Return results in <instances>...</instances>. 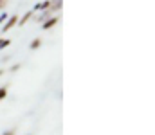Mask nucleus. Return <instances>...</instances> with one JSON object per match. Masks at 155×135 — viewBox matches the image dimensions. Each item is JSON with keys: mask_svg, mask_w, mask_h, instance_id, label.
<instances>
[{"mask_svg": "<svg viewBox=\"0 0 155 135\" xmlns=\"http://www.w3.org/2000/svg\"><path fill=\"white\" fill-rule=\"evenodd\" d=\"M5 20H7V14H5V13H4V14H2V16H0V24H2V22H5Z\"/></svg>", "mask_w": 155, "mask_h": 135, "instance_id": "obj_9", "label": "nucleus"}, {"mask_svg": "<svg viewBox=\"0 0 155 135\" xmlns=\"http://www.w3.org/2000/svg\"><path fill=\"white\" fill-rule=\"evenodd\" d=\"M4 135H15V133H13V132H5Z\"/></svg>", "mask_w": 155, "mask_h": 135, "instance_id": "obj_10", "label": "nucleus"}, {"mask_svg": "<svg viewBox=\"0 0 155 135\" xmlns=\"http://www.w3.org/2000/svg\"><path fill=\"white\" fill-rule=\"evenodd\" d=\"M52 2H54V9H58V7H60V5H61V4H60V2H61V0H52Z\"/></svg>", "mask_w": 155, "mask_h": 135, "instance_id": "obj_8", "label": "nucleus"}, {"mask_svg": "<svg viewBox=\"0 0 155 135\" xmlns=\"http://www.w3.org/2000/svg\"><path fill=\"white\" fill-rule=\"evenodd\" d=\"M2 2H4V0H0V7H2Z\"/></svg>", "mask_w": 155, "mask_h": 135, "instance_id": "obj_11", "label": "nucleus"}, {"mask_svg": "<svg viewBox=\"0 0 155 135\" xmlns=\"http://www.w3.org/2000/svg\"><path fill=\"white\" fill-rule=\"evenodd\" d=\"M9 43H11L9 40H0V49H5V47H7Z\"/></svg>", "mask_w": 155, "mask_h": 135, "instance_id": "obj_7", "label": "nucleus"}, {"mask_svg": "<svg viewBox=\"0 0 155 135\" xmlns=\"http://www.w3.org/2000/svg\"><path fill=\"white\" fill-rule=\"evenodd\" d=\"M16 22H18V16H11V18L5 22V25H4V29H2V31H4V33H5V31H9V29H11Z\"/></svg>", "mask_w": 155, "mask_h": 135, "instance_id": "obj_1", "label": "nucleus"}, {"mask_svg": "<svg viewBox=\"0 0 155 135\" xmlns=\"http://www.w3.org/2000/svg\"><path fill=\"white\" fill-rule=\"evenodd\" d=\"M5 95H7V88L5 87H0V99H4Z\"/></svg>", "mask_w": 155, "mask_h": 135, "instance_id": "obj_6", "label": "nucleus"}, {"mask_svg": "<svg viewBox=\"0 0 155 135\" xmlns=\"http://www.w3.org/2000/svg\"><path fill=\"white\" fill-rule=\"evenodd\" d=\"M31 16H33V11H29V13H25V16H24V18L20 20V25H24V24H25V22H27V20L31 18Z\"/></svg>", "mask_w": 155, "mask_h": 135, "instance_id": "obj_4", "label": "nucleus"}, {"mask_svg": "<svg viewBox=\"0 0 155 135\" xmlns=\"http://www.w3.org/2000/svg\"><path fill=\"white\" fill-rule=\"evenodd\" d=\"M56 22H58V18L54 16V18H51L49 22H45V24H43V27H45V29H51V27H52V25H54Z\"/></svg>", "mask_w": 155, "mask_h": 135, "instance_id": "obj_3", "label": "nucleus"}, {"mask_svg": "<svg viewBox=\"0 0 155 135\" xmlns=\"http://www.w3.org/2000/svg\"><path fill=\"white\" fill-rule=\"evenodd\" d=\"M47 7H51V2H49V0H47V2H41V4H36V5H35V9H36V11H38V9H47Z\"/></svg>", "mask_w": 155, "mask_h": 135, "instance_id": "obj_2", "label": "nucleus"}, {"mask_svg": "<svg viewBox=\"0 0 155 135\" xmlns=\"http://www.w3.org/2000/svg\"><path fill=\"white\" fill-rule=\"evenodd\" d=\"M40 43H41V40H40V38H36V40H33V42H31V49H38V47H40Z\"/></svg>", "mask_w": 155, "mask_h": 135, "instance_id": "obj_5", "label": "nucleus"}]
</instances>
